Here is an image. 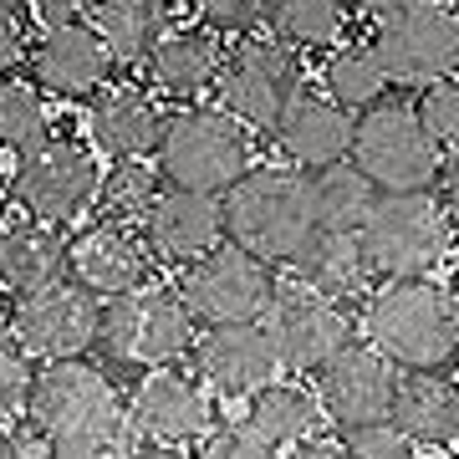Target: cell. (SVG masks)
<instances>
[{
  "label": "cell",
  "mask_w": 459,
  "mask_h": 459,
  "mask_svg": "<svg viewBox=\"0 0 459 459\" xmlns=\"http://www.w3.org/2000/svg\"><path fill=\"white\" fill-rule=\"evenodd\" d=\"M362 342H373L398 373H455L459 301L434 276L377 281L362 296Z\"/></svg>",
  "instance_id": "1"
},
{
  "label": "cell",
  "mask_w": 459,
  "mask_h": 459,
  "mask_svg": "<svg viewBox=\"0 0 459 459\" xmlns=\"http://www.w3.org/2000/svg\"><path fill=\"white\" fill-rule=\"evenodd\" d=\"M225 235L240 250L261 255L281 271L296 250L316 235V204H312V174L291 164H255L230 184L225 195Z\"/></svg>",
  "instance_id": "2"
},
{
  "label": "cell",
  "mask_w": 459,
  "mask_h": 459,
  "mask_svg": "<svg viewBox=\"0 0 459 459\" xmlns=\"http://www.w3.org/2000/svg\"><path fill=\"white\" fill-rule=\"evenodd\" d=\"M159 179L169 189L189 195H225L246 169H255V133L220 102H189L179 113H169L164 138L153 148Z\"/></svg>",
  "instance_id": "3"
},
{
  "label": "cell",
  "mask_w": 459,
  "mask_h": 459,
  "mask_svg": "<svg viewBox=\"0 0 459 459\" xmlns=\"http://www.w3.org/2000/svg\"><path fill=\"white\" fill-rule=\"evenodd\" d=\"M199 322L189 312V301L179 296V286L153 281L133 296H113L102 301V332L98 347L102 368H128V373H153V368H179L195 352Z\"/></svg>",
  "instance_id": "4"
},
{
  "label": "cell",
  "mask_w": 459,
  "mask_h": 459,
  "mask_svg": "<svg viewBox=\"0 0 459 459\" xmlns=\"http://www.w3.org/2000/svg\"><path fill=\"white\" fill-rule=\"evenodd\" d=\"M362 255L373 265V281H409L429 276L459 250V220L439 189L413 195H383L373 220L358 230Z\"/></svg>",
  "instance_id": "5"
},
{
  "label": "cell",
  "mask_w": 459,
  "mask_h": 459,
  "mask_svg": "<svg viewBox=\"0 0 459 459\" xmlns=\"http://www.w3.org/2000/svg\"><path fill=\"white\" fill-rule=\"evenodd\" d=\"M26 424L41 439H108L123 444L128 429V394L117 388V377L92 358H62L41 362L26 403Z\"/></svg>",
  "instance_id": "6"
},
{
  "label": "cell",
  "mask_w": 459,
  "mask_h": 459,
  "mask_svg": "<svg viewBox=\"0 0 459 459\" xmlns=\"http://www.w3.org/2000/svg\"><path fill=\"white\" fill-rule=\"evenodd\" d=\"M102 153L87 138H47L31 148L16 169L5 174V199L21 220H41V225H72L82 214L98 210L102 195Z\"/></svg>",
  "instance_id": "7"
},
{
  "label": "cell",
  "mask_w": 459,
  "mask_h": 459,
  "mask_svg": "<svg viewBox=\"0 0 459 459\" xmlns=\"http://www.w3.org/2000/svg\"><path fill=\"white\" fill-rule=\"evenodd\" d=\"M352 164L377 184V195H413V189H439L449 153L429 138L413 102L383 98L377 108L358 113Z\"/></svg>",
  "instance_id": "8"
},
{
  "label": "cell",
  "mask_w": 459,
  "mask_h": 459,
  "mask_svg": "<svg viewBox=\"0 0 459 459\" xmlns=\"http://www.w3.org/2000/svg\"><path fill=\"white\" fill-rule=\"evenodd\" d=\"M301 92H307V62L276 36H240L214 82V102L240 117L250 133H276Z\"/></svg>",
  "instance_id": "9"
},
{
  "label": "cell",
  "mask_w": 459,
  "mask_h": 459,
  "mask_svg": "<svg viewBox=\"0 0 459 459\" xmlns=\"http://www.w3.org/2000/svg\"><path fill=\"white\" fill-rule=\"evenodd\" d=\"M281 271L261 255L225 240L220 250L199 255L179 271V296L189 301L199 327H230V322H265L281 301Z\"/></svg>",
  "instance_id": "10"
},
{
  "label": "cell",
  "mask_w": 459,
  "mask_h": 459,
  "mask_svg": "<svg viewBox=\"0 0 459 459\" xmlns=\"http://www.w3.org/2000/svg\"><path fill=\"white\" fill-rule=\"evenodd\" d=\"M368 41L394 82L429 87L439 77H459V11L444 0H419L383 16Z\"/></svg>",
  "instance_id": "11"
},
{
  "label": "cell",
  "mask_w": 459,
  "mask_h": 459,
  "mask_svg": "<svg viewBox=\"0 0 459 459\" xmlns=\"http://www.w3.org/2000/svg\"><path fill=\"white\" fill-rule=\"evenodd\" d=\"M271 332H276L281 347V368L291 377H316L322 368L342 358L347 347L362 342V322L347 301H332V296H312L301 286H281L276 312L265 316Z\"/></svg>",
  "instance_id": "12"
},
{
  "label": "cell",
  "mask_w": 459,
  "mask_h": 459,
  "mask_svg": "<svg viewBox=\"0 0 459 459\" xmlns=\"http://www.w3.org/2000/svg\"><path fill=\"white\" fill-rule=\"evenodd\" d=\"M102 332V301L82 291L77 281H62L51 291L11 296V337H16L36 362L87 358Z\"/></svg>",
  "instance_id": "13"
},
{
  "label": "cell",
  "mask_w": 459,
  "mask_h": 459,
  "mask_svg": "<svg viewBox=\"0 0 459 459\" xmlns=\"http://www.w3.org/2000/svg\"><path fill=\"white\" fill-rule=\"evenodd\" d=\"M128 424L143 439H164L199 449L220 429V409H214L210 383L195 368H153L133 383L128 394Z\"/></svg>",
  "instance_id": "14"
},
{
  "label": "cell",
  "mask_w": 459,
  "mask_h": 459,
  "mask_svg": "<svg viewBox=\"0 0 459 459\" xmlns=\"http://www.w3.org/2000/svg\"><path fill=\"white\" fill-rule=\"evenodd\" d=\"M113 66L117 56L92 21L47 26L26 51V77L51 102H92L102 87H113Z\"/></svg>",
  "instance_id": "15"
},
{
  "label": "cell",
  "mask_w": 459,
  "mask_h": 459,
  "mask_svg": "<svg viewBox=\"0 0 459 459\" xmlns=\"http://www.w3.org/2000/svg\"><path fill=\"white\" fill-rule=\"evenodd\" d=\"M189 362H195V373L210 383V394H220V398H250V394H261L265 383H276V377L286 373L271 322L199 327Z\"/></svg>",
  "instance_id": "16"
},
{
  "label": "cell",
  "mask_w": 459,
  "mask_h": 459,
  "mask_svg": "<svg viewBox=\"0 0 459 459\" xmlns=\"http://www.w3.org/2000/svg\"><path fill=\"white\" fill-rule=\"evenodd\" d=\"M398 383H403V373H398L373 342L347 347L332 368H322V373L312 377L316 398H322V413H327V424L337 429V434L394 419Z\"/></svg>",
  "instance_id": "17"
},
{
  "label": "cell",
  "mask_w": 459,
  "mask_h": 459,
  "mask_svg": "<svg viewBox=\"0 0 459 459\" xmlns=\"http://www.w3.org/2000/svg\"><path fill=\"white\" fill-rule=\"evenodd\" d=\"M153 250H148L143 230L128 220H92L72 235V281L92 291L98 301L113 296H133L153 286Z\"/></svg>",
  "instance_id": "18"
},
{
  "label": "cell",
  "mask_w": 459,
  "mask_h": 459,
  "mask_svg": "<svg viewBox=\"0 0 459 459\" xmlns=\"http://www.w3.org/2000/svg\"><path fill=\"white\" fill-rule=\"evenodd\" d=\"M164 123H169V113L159 108L153 87L113 82L87 102L82 133L108 164H123V159H153V148L164 138Z\"/></svg>",
  "instance_id": "19"
},
{
  "label": "cell",
  "mask_w": 459,
  "mask_h": 459,
  "mask_svg": "<svg viewBox=\"0 0 459 459\" xmlns=\"http://www.w3.org/2000/svg\"><path fill=\"white\" fill-rule=\"evenodd\" d=\"M276 138L281 164L301 169V174H322L352 159V138H358V113H347L342 102H332L327 92L307 87L301 98L286 108Z\"/></svg>",
  "instance_id": "20"
},
{
  "label": "cell",
  "mask_w": 459,
  "mask_h": 459,
  "mask_svg": "<svg viewBox=\"0 0 459 459\" xmlns=\"http://www.w3.org/2000/svg\"><path fill=\"white\" fill-rule=\"evenodd\" d=\"M138 230H143L153 261L174 265V271L195 265L199 255H210V250H220L230 240L220 195H189V189H164Z\"/></svg>",
  "instance_id": "21"
},
{
  "label": "cell",
  "mask_w": 459,
  "mask_h": 459,
  "mask_svg": "<svg viewBox=\"0 0 459 459\" xmlns=\"http://www.w3.org/2000/svg\"><path fill=\"white\" fill-rule=\"evenodd\" d=\"M225 56H230L225 36H214L210 26H174V31L153 47L143 72H148V87H153L159 98H174V102L189 108L195 98L214 92Z\"/></svg>",
  "instance_id": "22"
},
{
  "label": "cell",
  "mask_w": 459,
  "mask_h": 459,
  "mask_svg": "<svg viewBox=\"0 0 459 459\" xmlns=\"http://www.w3.org/2000/svg\"><path fill=\"white\" fill-rule=\"evenodd\" d=\"M281 271H286L291 286H301V291L332 296V301H347V307L362 301V296L377 286L373 265L362 255V240L358 235H342V230H316Z\"/></svg>",
  "instance_id": "23"
},
{
  "label": "cell",
  "mask_w": 459,
  "mask_h": 459,
  "mask_svg": "<svg viewBox=\"0 0 459 459\" xmlns=\"http://www.w3.org/2000/svg\"><path fill=\"white\" fill-rule=\"evenodd\" d=\"M394 424L419 455L459 449V377L455 373H403Z\"/></svg>",
  "instance_id": "24"
},
{
  "label": "cell",
  "mask_w": 459,
  "mask_h": 459,
  "mask_svg": "<svg viewBox=\"0 0 459 459\" xmlns=\"http://www.w3.org/2000/svg\"><path fill=\"white\" fill-rule=\"evenodd\" d=\"M240 424L255 429L276 455H296L312 439H322L327 413H322V398H316V388L307 377H276L261 394L246 398V419Z\"/></svg>",
  "instance_id": "25"
},
{
  "label": "cell",
  "mask_w": 459,
  "mask_h": 459,
  "mask_svg": "<svg viewBox=\"0 0 459 459\" xmlns=\"http://www.w3.org/2000/svg\"><path fill=\"white\" fill-rule=\"evenodd\" d=\"M72 281V235L62 225L41 220H16L5 240V265H0V291L5 296H36Z\"/></svg>",
  "instance_id": "26"
},
{
  "label": "cell",
  "mask_w": 459,
  "mask_h": 459,
  "mask_svg": "<svg viewBox=\"0 0 459 459\" xmlns=\"http://www.w3.org/2000/svg\"><path fill=\"white\" fill-rule=\"evenodd\" d=\"M87 21L113 47L117 66H133V62H148L153 47L174 31V5L169 0H92Z\"/></svg>",
  "instance_id": "27"
},
{
  "label": "cell",
  "mask_w": 459,
  "mask_h": 459,
  "mask_svg": "<svg viewBox=\"0 0 459 459\" xmlns=\"http://www.w3.org/2000/svg\"><path fill=\"white\" fill-rule=\"evenodd\" d=\"M388 87H394V77H388V66L377 62L368 36H347L332 51H322V92L332 102H342L347 113L377 108L388 98Z\"/></svg>",
  "instance_id": "28"
},
{
  "label": "cell",
  "mask_w": 459,
  "mask_h": 459,
  "mask_svg": "<svg viewBox=\"0 0 459 459\" xmlns=\"http://www.w3.org/2000/svg\"><path fill=\"white\" fill-rule=\"evenodd\" d=\"M347 21H352L347 0H265L261 5V31L296 47L301 56L347 41Z\"/></svg>",
  "instance_id": "29"
},
{
  "label": "cell",
  "mask_w": 459,
  "mask_h": 459,
  "mask_svg": "<svg viewBox=\"0 0 459 459\" xmlns=\"http://www.w3.org/2000/svg\"><path fill=\"white\" fill-rule=\"evenodd\" d=\"M377 184L362 174L352 159L337 169H322L312 174V204H316V230H342V235H358L377 210Z\"/></svg>",
  "instance_id": "30"
},
{
  "label": "cell",
  "mask_w": 459,
  "mask_h": 459,
  "mask_svg": "<svg viewBox=\"0 0 459 459\" xmlns=\"http://www.w3.org/2000/svg\"><path fill=\"white\" fill-rule=\"evenodd\" d=\"M47 138H56L51 133V98L31 77H0V148L26 159Z\"/></svg>",
  "instance_id": "31"
},
{
  "label": "cell",
  "mask_w": 459,
  "mask_h": 459,
  "mask_svg": "<svg viewBox=\"0 0 459 459\" xmlns=\"http://www.w3.org/2000/svg\"><path fill=\"white\" fill-rule=\"evenodd\" d=\"M169 184L159 179V164L153 159H123L102 174V195H98V214L102 220H128V225H143L148 210L159 204Z\"/></svg>",
  "instance_id": "32"
},
{
  "label": "cell",
  "mask_w": 459,
  "mask_h": 459,
  "mask_svg": "<svg viewBox=\"0 0 459 459\" xmlns=\"http://www.w3.org/2000/svg\"><path fill=\"white\" fill-rule=\"evenodd\" d=\"M413 113L429 128V138L455 159L459 153V77H439L429 87H413Z\"/></svg>",
  "instance_id": "33"
},
{
  "label": "cell",
  "mask_w": 459,
  "mask_h": 459,
  "mask_svg": "<svg viewBox=\"0 0 459 459\" xmlns=\"http://www.w3.org/2000/svg\"><path fill=\"white\" fill-rule=\"evenodd\" d=\"M31 383H36V358L5 332L0 337V429L11 424V419H26Z\"/></svg>",
  "instance_id": "34"
},
{
  "label": "cell",
  "mask_w": 459,
  "mask_h": 459,
  "mask_svg": "<svg viewBox=\"0 0 459 459\" xmlns=\"http://www.w3.org/2000/svg\"><path fill=\"white\" fill-rule=\"evenodd\" d=\"M195 5L199 26H210L214 36H255V26H261V5L265 0H189Z\"/></svg>",
  "instance_id": "35"
},
{
  "label": "cell",
  "mask_w": 459,
  "mask_h": 459,
  "mask_svg": "<svg viewBox=\"0 0 459 459\" xmlns=\"http://www.w3.org/2000/svg\"><path fill=\"white\" fill-rule=\"evenodd\" d=\"M337 439L347 444V455H352V459H419V449H413V444L398 434L394 419H383V424H362V429H347V434H337Z\"/></svg>",
  "instance_id": "36"
},
{
  "label": "cell",
  "mask_w": 459,
  "mask_h": 459,
  "mask_svg": "<svg viewBox=\"0 0 459 459\" xmlns=\"http://www.w3.org/2000/svg\"><path fill=\"white\" fill-rule=\"evenodd\" d=\"M26 31H31V11L21 0H0V77H11V66L31 51Z\"/></svg>",
  "instance_id": "37"
},
{
  "label": "cell",
  "mask_w": 459,
  "mask_h": 459,
  "mask_svg": "<svg viewBox=\"0 0 459 459\" xmlns=\"http://www.w3.org/2000/svg\"><path fill=\"white\" fill-rule=\"evenodd\" d=\"M41 459H123V449L108 439H82V434H72V439H41Z\"/></svg>",
  "instance_id": "38"
},
{
  "label": "cell",
  "mask_w": 459,
  "mask_h": 459,
  "mask_svg": "<svg viewBox=\"0 0 459 459\" xmlns=\"http://www.w3.org/2000/svg\"><path fill=\"white\" fill-rule=\"evenodd\" d=\"M26 11L41 21V31L47 26H66V21H87L92 11V0H26Z\"/></svg>",
  "instance_id": "39"
},
{
  "label": "cell",
  "mask_w": 459,
  "mask_h": 459,
  "mask_svg": "<svg viewBox=\"0 0 459 459\" xmlns=\"http://www.w3.org/2000/svg\"><path fill=\"white\" fill-rule=\"evenodd\" d=\"M123 459H199V449H184V444H164V439H138L123 449Z\"/></svg>",
  "instance_id": "40"
},
{
  "label": "cell",
  "mask_w": 459,
  "mask_h": 459,
  "mask_svg": "<svg viewBox=\"0 0 459 459\" xmlns=\"http://www.w3.org/2000/svg\"><path fill=\"white\" fill-rule=\"evenodd\" d=\"M347 5H352V16L383 21V16H394V11H403V5H419V0H347Z\"/></svg>",
  "instance_id": "41"
},
{
  "label": "cell",
  "mask_w": 459,
  "mask_h": 459,
  "mask_svg": "<svg viewBox=\"0 0 459 459\" xmlns=\"http://www.w3.org/2000/svg\"><path fill=\"white\" fill-rule=\"evenodd\" d=\"M286 459H352V455H347L342 439H312L307 449H296V455H286Z\"/></svg>",
  "instance_id": "42"
},
{
  "label": "cell",
  "mask_w": 459,
  "mask_h": 459,
  "mask_svg": "<svg viewBox=\"0 0 459 459\" xmlns=\"http://www.w3.org/2000/svg\"><path fill=\"white\" fill-rule=\"evenodd\" d=\"M439 195L449 199V210H455V220H459V153L444 164V179H439Z\"/></svg>",
  "instance_id": "43"
},
{
  "label": "cell",
  "mask_w": 459,
  "mask_h": 459,
  "mask_svg": "<svg viewBox=\"0 0 459 459\" xmlns=\"http://www.w3.org/2000/svg\"><path fill=\"white\" fill-rule=\"evenodd\" d=\"M0 459H21V444H16L11 429H0Z\"/></svg>",
  "instance_id": "44"
},
{
  "label": "cell",
  "mask_w": 459,
  "mask_h": 459,
  "mask_svg": "<svg viewBox=\"0 0 459 459\" xmlns=\"http://www.w3.org/2000/svg\"><path fill=\"white\" fill-rule=\"evenodd\" d=\"M5 332H11V296L0 291V337H5Z\"/></svg>",
  "instance_id": "45"
},
{
  "label": "cell",
  "mask_w": 459,
  "mask_h": 459,
  "mask_svg": "<svg viewBox=\"0 0 459 459\" xmlns=\"http://www.w3.org/2000/svg\"><path fill=\"white\" fill-rule=\"evenodd\" d=\"M449 296L459 301V250H455V261H449Z\"/></svg>",
  "instance_id": "46"
},
{
  "label": "cell",
  "mask_w": 459,
  "mask_h": 459,
  "mask_svg": "<svg viewBox=\"0 0 459 459\" xmlns=\"http://www.w3.org/2000/svg\"><path fill=\"white\" fill-rule=\"evenodd\" d=\"M5 240H11V225L0 220V265H5Z\"/></svg>",
  "instance_id": "47"
},
{
  "label": "cell",
  "mask_w": 459,
  "mask_h": 459,
  "mask_svg": "<svg viewBox=\"0 0 459 459\" xmlns=\"http://www.w3.org/2000/svg\"><path fill=\"white\" fill-rule=\"evenodd\" d=\"M444 5H449V11H459V0H444Z\"/></svg>",
  "instance_id": "48"
},
{
  "label": "cell",
  "mask_w": 459,
  "mask_h": 459,
  "mask_svg": "<svg viewBox=\"0 0 459 459\" xmlns=\"http://www.w3.org/2000/svg\"><path fill=\"white\" fill-rule=\"evenodd\" d=\"M0 189H5V174H0Z\"/></svg>",
  "instance_id": "49"
},
{
  "label": "cell",
  "mask_w": 459,
  "mask_h": 459,
  "mask_svg": "<svg viewBox=\"0 0 459 459\" xmlns=\"http://www.w3.org/2000/svg\"><path fill=\"white\" fill-rule=\"evenodd\" d=\"M455 377H459V362H455Z\"/></svg>",
  "instance_id": "50"
},
{
  "label": "cell",
  "mask_w": 459,
  "mask_h": 459,
  "mask_svg": "<svg viewBox=\"0 0 459 459\" xmlns=\"http://www.w3.org/2000/svg\"><path fill=\"white\" fill-rule=\"evenodd\" d=\"M455 459H459V449H455Z\"/></svg>",
  "instance_id": "51"
}]
</instances>
